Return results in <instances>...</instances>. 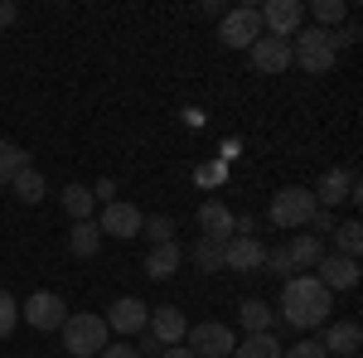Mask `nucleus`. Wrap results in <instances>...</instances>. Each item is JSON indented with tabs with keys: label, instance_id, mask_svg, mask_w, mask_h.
Returning <instances> with one entry per match:
<instances>
[{
	"label": "nucleus",
	"instance_id": "nucleus-30",
	"mask_svg": "<svg viewBox=\"0 0 363 358\" xmlns=\"http://www.w3.org/2000/svg\"><path fill=\"white\" fill-rule=\"evenodd\" d=\"M15 325H20V305H15V296H10V291H0V339H10V334H15Z\"/></svg>",
	"mask_w": 363,
	"mask_h": 358
},
{
	"label": "nucleus",
	"instance_id": "nucleus-26",
	"mask_svg": "<svg viewBox=\"0 0 363 358\" xmlns=\"http://www.w3.org/2000/svg\"><path fill=\"white\" fill-rule=\"evenodd\" d=\"M25 165H29L25 150H20L15 140H0V184H10V179H15V174H20Z\"/></svg>",
	"mask_w": 363,
	"mask_h": 358
},
{
	"label": "nucleus",
	"instance_id": "nucleus-35",
	"mask_svg": "<svg viewBox=\"0 0 363 358\" xmlns=\"http://www.w3.org/2000/svg\"><path fill=\"white\" fill-rule=\"evenodd\" d=\"M97 358H140V354L131 349V344H107V349H102Z\"/></svg>",
	"mask_w": 363,
	"mask_h": 358
},
{
	"label": "nucleus",
	"instance_id": "nucleus-11",
	"mask_svg": "<svg viewBox=\"0 0 363 358\" xmlns=\"http://www.w3.org/2000/svg\"><path fill=\"white\" fill-rule=\"evenodd\" d=\"M315 281H320L330 296H335V291H354V286H359V262H354V257H339V252H325Z\"/></svg>",
	"mask_w": 363,
	"mask_h": 358
},
{
	"label": "nucleus",
	"instance_id": "nucleus-32",
	"mask_svg": "<svg viewBox=\"0 0 363 358\" xmlns=\"http://www.w3.org/2000/svg\"><path fill=\"white\" fill-rule=\"evenodd\" d=\"M281 358H325V349H320L315 339H301L296 349H281Z\"/></svg>",
	"mask_w": 363,
	"mask_h": 358
},
{
	"label": "nucleus",
	"instance_id": "nucleus-21",
	"mask_svg": "<svg viewBox=\"0 0 363 358\" xmlns=\"http://www.w3.org/2000/svg\"><path fill=\"white\" fill-rule=\"evenodd\" d=\"M97 247H102V228H97L92 218L68 228V252H73V257H92Z\"/></svg>",
	"mask_w": 363,
	"mask_h": 358
},
{
	"label": "nucleus",
	"instance_id": "nucleus-14",
	"mask_svg": "<svg viewBox=\"0 0 363 358\" xmlns=\"http://www.w3.org/2000/svg\"><path fill=\"white\" fill-rule=\"evenodd\" d=\"M247 54H252V68L257 73H286L291 68V44L286 39H272V34H262Z\"/></svg>",
	"mask_w": 363,
	"mask_h": 358
},
{
	"label": "nucleus",
	"instance_id": "nucleus-39",
	"mask_svg": "<svg viewBox=\"0 0 363 358\" xmlns=\"http://www.w3.org/2000/svg\"><path fill=\"white\" fill-rule=\"evenodd\" d=\"M349 358H359V354H349Z\"/></svg>",
	"mask_w": 363,
	"mask_h": 358
},
{
	"label": "nucleus",
	"instance_id": "nucleus-36",
	"mask_svg": "<svg viewBox=\"0 0 363 358\" xmlns=\"http://www.w3.org/2000/svg\"><path fill=\"white\" fill-rule=\"evenodd\" d=\"M92 198H102V203H112V198H116V179H97V189H92Z\"/></svg>",
	"mask_w": 363,
	"mask_h": 358
},
{
	"label": "nucleus",
	"instance_id": "nucleus-38",
	"mask_svg": "<svg viewBox=\"0 0 363 358\" xmlns=\"http://www.w3.org/2000/svg\"><path fill=\"white\" fill-rule=\"evenodd\" d=\"M160 358H194L184 344H169V349H160Z\"/></svg>",
	"mask_w": 363,
	"mask_h": 358
},
{
	"label": "nucleus",
	"instance_id": "nucleus-27",
	"mask_svg": "<svg viewBox=\"0 0 363 358\" xmlns=\"http://www.w3.org/2000/svg\"><path fill=\"white\" fill-rule=\"evenodd\" d=\"M315 20H320V29H339L349 20V5L344 0H315Z\"/></svg>",
	"mask_w": 363,
	"mask_h": 358
},
{
	"label": "nucleus",
	"instance_id": "nucleus-29",
	"mask_svg": "<svg viewBox=\"0 0 363 358\" xmlns=\"http://www.w3.org/2000/svg\"><path fill=\"white\" fill-rule=\"evenodd\" d=\"M140 237H150V247H160V242H174V218H165V213L145 218V223H140Z\"/></svg>",
	"mask_w": 363,
	"mask_h": 358
},
{
	"label": "nucleus",
	"instance_id": "nucleus-24",
	"mask_svg": "<svg viewBox=\"0 0 363 358\" xmlns=\"http://www.w3.org/2000/svg\"><path fill=\"white\" fill-rule=\"evenodd\" d=\"M238 320H242V330H247V334H272V305H267V301H242Z\"/></svg>",
	"mask_w": 363,
	"mask_h": 358
},
{
	"label": "nucleus",
	"instance_id": "nucleus-33",
	"mask_svg": "<svg viewBox=\"0 0 363 358\" xmlns=\"http://www.w3.org/2000/svg\"><path fill=\"white\" fill-rule=\"evenodd\" d=\"M310 228H315V237L335 233V213H330V208H315V218H310Z\"/></svg>",
	"mask_w": 363,
	"mask_h": 358
},
{
	"label": "nucleus",
	"instance_id": "nucleus-12",
	"mask_svg": "<svg viewBox=\"0 0 363 358\" xmlns=\"http://www.w3.org/2000/svg\"><path fill=\"white\" fill-rule=\"evenodd\" d=\"M310 194H315V203H320V208L354 203V198H359V174H354V169H330V174L320 179V189H310Z\"/></svg>",
	"mask_w": 363,
	"mask_h": 358
},
{
	"label": "nucleus",
	"instance_id": "nucleus-8",
	"mask_svg": "<svg viewBox=\"0 0 363 358\" xmlns=\"http://www.w3.org/2000/svg\"><path fill=\"white\" fill-rule=\"evenodd\" d=\"M63 320H68V305H63V296H54V291H34L25 301V325L29 330H63Z\"/></svg>",
	"mask_w": 363,
	"mask_h": 358
},
{
	"label": "nucleus",
	"instance_id": "nucleus-2",
	"mask_svg": "<svg viewBox=\"0 0 363 358\" xmlns=\"http://www.w3.org/2000/svg\"><path fill=\"white\" fill-rule=\"evenodd\" d=\"M107 344H112V330H107V320H102V315L78 310V315H68V320H63V349H68L73 358H97Z\"/></svg>",
	"mask_w": 363,
	"mask_h": 358
},
{
	"label": "nucleus",
	"instance_id": "nucleus-17",
	"mask_svg": "<svg viewBox=\"0 0 363 358\" xmlns=\"http://www.w3.org/2000/svg\"><path fill=\"white\" fill-rule=\"evenodd\" d=\"M199 228H203V237L228 242V237H233V208H228V203H218V198H208V203L199 208Z\"/></svg>",
	"mask_w": 363,
	"mask_h": 358
},
{
	"label": "nucleus",
	"instance_id": "nucleus-6",
	"mask_svg": "<svg viewBox=\"0 0 363 358\" xmlns=\"http://www.w3.org/2000/svg\"><path fill=\"white\" fill-rule=\"evenodd\" d=\"M218 39H223L228 49H252V44L262 39V15H257V5L228 10L223 20H218Z\"/></svg>",
	"mask_w": 363,
	"mask_h": 358
},
{
	"label": "nucleus",
	"instance_id": "nucleus-22",
	"mask_svg": "<svg viewBox=\"0 0 363 358\" xmlns=\"http://www.w3.org/2000/svg\"><path fill=\"white\" fill-rule=\"evenodd\" d=\"M92 203H97V198H92V189H87V184H63V213H68L73 223H87V218H92Z\"/></svg>",
	"mask_w": 363,
	"mask_h": 358
},
{
	"label": "nucleus",
	"instance_id": "nucleus-20",
	"mask_svg": "<svg viewBox=\"0 0 363 358\" xmlns=\"http://www.w3.org/2000/svg\"><path fill=\"white\" fill-rule=\"evenodd\" d=\"M10 189H15V198H20V203H29V208H34V203L49 194V179H44L39 169H29V165H25L20 174H15V179H10Z\"/></svg>",
	"mask_w": 363,
	"mask_h": 358
},
{
	"label": "nucleus",
	"instance_id": "nucleus-10",
	"mask_svg": "<svg viewBox=\"0 0 363 358\" xmlns=\"http://www.w3.org/2000/svg\"><path fill=\"white\" fill-rule=\"evenodd\" d=\"M262 262H267V247H262V237H228L223 242V267L228 272H238V276H247V272H262Z\"/></svg>",
	"mask_w": 363,
	"mask_h": 358
},
{
	"label": "nucleus",
	"instance_id": "nucleus-3",
	"mask_svg": "<svg viewBox=\"0 0 363 358\" xmlns=\"http://www.w3.org/2000/svg\"><path fill=\"white\" fill-rule=\"evenodd\" d=\"M291 63H301L306 73H330L335 68V44H330V29L310 25V29H296L291 34Z\"/></svg>",
	"mask_w": 363,
	"mask_h": 358
},
{
	"label": "nucleus",
	"instance_id": "nucleus-5",
	"mask_svg": "<svg viewBox=\"0 0 363 358\" xmlns=\"http://www.w3.org/2000/svg\"><path fill=\"white\" fill-rule=\"evenodd\" d=\"M184 349H189L194 358H233L238 339H233V330H228V325L203 320V325H194V330L184 334Z\"/></svg>",
	"mask_w": 363,
	"mask_h": 358
},
{
	"label": "nucleus",
	"instance_id": "nucleus-16",
	"mask_svg": "<svg viewBox=\"0 0 363 358\" xmlns=\"http://www.w3.org/2000/svg\"><path fill=\"white\" fill-rule=\"evenodd\" d=\"M359 344H363V330H359V320H339V325H330L325 330V358H349V354H359Z\"/></svg>",
	"mask_w": 363,
	"mask_h": 358
},
{
	"label": "nucleus",
	"instance_id": "nucleus-9",
	"mask_svg": "<svg viewBox=\"0 0 363 358\" xmlns=\"http://www.w3.org/2000/svg\"><path fill=\"white\" fill-rule=\"evenodd\" d=\"M140 208L136 203H126V198H112V203H102V223H97V228H102V233H107V237H121V242H126V237H140Z\"/></svg>",
	"mask_w": 363,
	"mask_h": 358
},
{
	"label": "nucleus",
	"instance_id": "nucleus-15",
	"mask_svg": "<svg viewBox=\"0 0 363 358\" xmlns=\"http://www.w3.org/2000/svg\"><path fill=\"white\" fill-rule=\"evenodd\" d=\"M145 325H150V334H155L165 349H169V344H184V334H189V320H184L179 305H160V310H150Z\"/></svg>",
	"mask_w": 363,
	"mask_h": 358
},
{
	"label": "nucleus",
	"instance_id": "nucleus-37",
	"mask_svg": "<svg viewBox=\"0 0 363 358\" xmlns=\"http://www.w3.org/2000/svg\"><path fill=\"white\" fill-rule=\"evenodd\" d=\"M20 20V5H10V0H0V25H15Z\"/></svg>",
	"mask_w": 363,
	"mask_h": 358
},
{
	"label": "nucleus",
	"instance_id": "nucleus-25",
	"mask_svg": "<svg viewBox=\"0 0 363 358\" xmlns=\"http://www.w3.org/2000/svg\"><path fill=\"white\" fill-rule=\"evenodd\" d=\"M335 242H339V257H354V262H359V247H363V228H359V218L335 223Z\"/></svg>",
	"mask_w": 363,
	"mask_h": 358
},
{
	"label": "nucleus",
	"instance_id": "nucleus-4",
	"mask_svg": "<svg viewBox=\"0 0 363 358\" xmlns=\"http://www.w3.org/2000/svg\"><path fill=\"white\" fill-rule=\"evenodd\" d=\"M315 194L301 189V184H291V189L272 194V223L277 228H286V233H301V228H310V218H315Z\"/></svg>",
	"mask_w": 363,
	"mask_h": 358
},
{
	"label": "nucleus",
	"instance_id": "nucleus-7",
	"mask_svg": "<svg viewBox=\"0 0 363 358\" xmlns=\"http://www.w3.org/2000/svg\"><path fill=\"white\" fill-rule=\"evenodd\" d=\"M257 15H262V29H267L272 39H286V44H291L296 29H306V5H301V0H272V5H262Z\"/></svg>",
	"mask_w": 363,
	"mask_h": 358
},
{
	"label": "nucleus",
	"instance_id": "nucleus-34",
	"mask_svg": "<svg viewBox=\"0 0 363 358\" xmlns=\"http://www.w3.org/2000/svg\"><path fill=\"white\" fill-rule=\"evenodd\" d=\"M160 349H165V344H160L155 334H140V349H136L140 358H160Z\"/></svg>",
	"mask_w": 363,
	"mask_h": 358
},
{
	"label": "nucleus",
	"instance_id": "nucleus-18",
	"mask_svg": "<svg viewBox=\"0 0 363 358\" xmlns=\"http://www.w3.org/2000/svg\"><path fill=\"white\" fill-rule=\"evenodd\" d=\"M179 242H160V247H150V257H145V276L150 281H169V276L179 272Z\"/></svg>",
	"mask_w": 363,
	"mask_h": 358
},
{
	"label": "nucleus",
	"instance_id": "nucleus-31",
	"mask_svg": "<svg viewBox=\"0 0 363 358\" xmlns=\"http://www.w3.org/2000/svg\"><path fill=\"white\" fill-rule=\"evenodd\" d=\"M262 267H267L272 276H281V281H286V276L296 272V267H291V257H286V247H272V252H267V262H262Z\"/></svg>",
	"mask_w": 363,
	"mask_h": 358
},
{
	"label": "nucleus",
	"instance_id": "nucleus-28",
	"mask_svg": "<svg viewBox=\"0 0 363 358\" xmlns=\"http://www.w3.org/2000/svg\"><path fill=\"white\" fill-rule=\"evenodd\" d=\"M194 262H199V272H218V267H223V242L199 237L194 242Z\"/></svg>",
	"mask_w": 363,
	"mask_h": 358
},
{
	"label": "nucleus",
	"instance_id": "nucleus-1",
	"mask_svg": "<svg viewBox=\"0 0 363 358\" xmlns=\"http://www.w3.org/2000/svg\"><path fill=\"white\" fill-rule=\"evenodd\" d=\"M330 305H335V296L315 276H286V286H281V320L291 330H320L330 320Z\"/></svg>",
	"mask_w": 363,
	"mask_h": 358
},
{
	"label": "nucleus",
	"instance_id": "nucleus-23",
	"mask_svg": "<svg viewBox=\"0 0 363 358\" xmlns=\"http://www.w3.org/2000/svg\"><path fill=\"white\" fill-rule=\"evenodd\" d=\"M233 358H281V339L277 334H247V339L233 349Z\"/></svg>",
	"mask_w": 363,
	"mask_h": 358
},
{
	"label": "nucleus",
	"instance_id": "nucleus-13",
	"mask_svg": "<svg viewBox=\"0 0 363 358\" xmlns=\"http://www.w3.org/2000/svg\"><path fill=\"white\" fill-rule=\"evenodd\" d=\"M102 320H107V330H112V334H140V330H145V320H150V305H140L136 296H121Z\"/></svg>",
	"mask_w": 363,
	"mask_h": 358
},
{
	"label": "nucleus",
	"instance_id": "nucleus-19",
	"mask_svg": "<svg viewBox=\"0 0 363 358\" xmlns=\"http://www.w3.org/2000/svg\"><path fill=\"white\" fill-rule=\"evenodd\" d=\"M286 257H291V267H320V257H325V237H315V233H296V237L286 242Z\"/></svg>",
	"mask_w": 363,
	"mask_h": 358
}]
</instances>
